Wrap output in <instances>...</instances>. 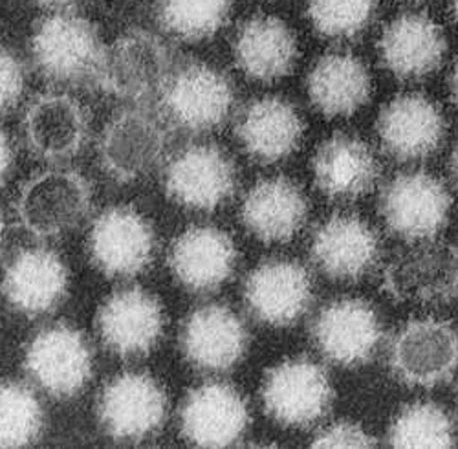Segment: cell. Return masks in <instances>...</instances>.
I'll return each instance as SVG.
<instances>
[{"instance_id": "obj_1", "label": "cell", "mask_w": 458, "mask_h": 449, "mask_svg": "<svg viewBox=\"0 0 458 449\" xmlns=\"http://www.w3.org/2000/svg\"><path fill=\"white\" fill-rule=\"evenodd\" d=\"M33 61L43 76L63 85H99L106 48L98 28L75 13L39 21L31 39Z\"/></svg>"}, {"instance_id": "obj_2", "label": "cell", "mask_w": 458, "mask_h": 449, "mask_svg": "<svg viewBox=\"0 0 458 449\" xmlns=\"http://www.w3.org/2000/svg\"><path fill=\"white\" fill-rule=\"evenodd\" d=\"M171 66V50L160 37L134 30L106 48L98 87L125 101H145L165 89Z\"/></svg>"}, {"instance_id": "obj_3", "label": "cell", "mask_w": 458, "mask_h": 449, "mask_svg": "<svg viewBox=\"0 0 458 449\" xmlns=\"http://www.w3.org/2000/svg\"><path fill=\"white\" fill-rule=\"evenodd\" d=\"M90 185L75 171H45L28 180L17 200L22 226L37 237L73 230L90 208Z\"/></svg>"}, {"instance_id": "obj_4", "label": "cell", "mask_w": 458, "mask_h": 449, "mask_svg": "<svg viewBox=\"0 0 458 449\" xmlns=\"http://www.w3.org/2000/svg\"><path fill=\"white\" fill-rule=\"evenodd\" d=\"M451 197L429 173L396 174L381 191L379 213L387 228L405 241L433 239L447 224Z\"/></svg>"}, {"instance_id": "obj_5", "label": "cell", "mask_w": 458, "mask_h": 449, "mask_svg": "<svg viewBox=\"0 0 458 449\" xmlns=\"http://www.w3.org/2000/svg\"><path fill=\"white\" fill-rule=\"evenodd\" d=\"M384 288L396 301H451L458 297V248L431 239L420 241L391 260Z\"/></svg>"}, {"instance_id": "obj_6", "label": "cell", "mask_w": 458, "mask_h": 449, "mask_svg": "<svg viewBox=\"0 0 458 449\" xmlns=\"http://www.w3.org/2000/svg\"><path fill=\"white\" fill-rule=\"evenodd\" d=\"M389 363L403 384L435 387L458 367V332L438 319L411 321L394 335Z\"/></svg>"}, {"instance_id": "obj_7", "label": "cell", "mask_w": 458, "mask_h": 449, "mask_svg": "<svg viewBox=\"0 0 458 449\" xmlns=\"http://www.w3.org/2000/svg\"><path fill=\"white\" fill-rule=\"evenodd\" d=\"M332 385L328 374L307 358L288 360L274 367L262 385V403L277 424L309 428L330 407Z\"/></svg>"}, {"instance_id": "obj_8", "label": "cell", "mask_w": 458, "mask_h": 449, "mask_svg": "<svg viewBox=\"0 0 458 449\" xmlns=\"http://www.w3.org/2000/svg\"><path fill=\"white\" fill-rule=\"evenodd\" d=\"M99 422L114 440L140 442L167 419V394L148 374L127 372L114 378L99 398Z\"/></svg>"}, {"instance_id": "obj_9", "label": "cell", "mask_w": 458, "mask_h": 449, "mask_svg": "<svg viewBox=\"0 0 458 449\" xmlns=\"http://www.w3.org/2000/svg\"><path fill=\"white\" fill-rule=\"evenodd\" d=\"M165 147L167 132L158 118L129 108L108 122L99 141V158L114 180L132 182L157 167Z\"/></svg>"}, {"instance_id": "obj_10", "label": "cell", "mask_w": 458, "mask_h": 449, "mask_svg": "<svg viewBox=\"0 0 458 449\" xmlns=\"http://www.w3.org/2000/svg\"><path fill=\"white\" fill-rule=\"evenodd\" d=\"M24 367L47 393L70 398L92 377V352L81 332L55 325L35 335L26 349Z\"/></svg>"}, {"instance_id": "obj_11", "label": "cell", "mask_w": 458, "mask_h": 449, "mask_svg": "<svg viewBox=\"0 0 458 449\" xmlns=\"http://www.w3.org/2000/svg\"><path fill=\"white\" fill-rule=\"evenodd\" d=\"M164 103L182 129L204 132L227 118L233 105V87L220 70L206 63H189L169 78Z\"/></svg>"}, {"instance_id": "obj_12", "label": "cell", "mask_w": 458, "mask_h": 449, "mask_svg": "<svg viewBox=\"0 0 458 449\" xmlns=\"http://www.w3.org/2000/svg\"><path fill=\"white\" fill-rule=\"evenodd\" d=\"M237 171L216 145H193L167 167L165 191L183 208L211 211L235 191Z\"/></svg>"}, {"instance_id": "obj_13", "label": "cell", "mask_w": 458, "mask_h": 449, "mask_svg": "<svg viewBox=\"0 0 458 449\" xmlns=\"http://www.w3.org/2000/svg\"><path fill=\"white\" fill-rule=\"evenodd\" d=\"M94 265L110 277L143 272L155 253V232L136 209L116 206L103 211L90 232Z\"/></svg>"}, {"instance_id": "obj_14", "label": "cell", "mask_w": 458, "mask_h": 449, "mask_svg": "<svg viewBox=\"0 0 458 449\" xmlns=\"http://www.w3.org/2000/svg\"><path fill=\"white\" fill-rule=\"evenodd\" d=\"M312 338L319 352L332 363L358 367L376 352L381 325L376 310L361 299H339L316 316Z\"/></svg>"}, {"instance_id": "obj_15", "label": "cell", "mask_w": 458, "mask_h": 449, "mask_svg": "<svg viewBox=\"0 0 458 449\" xmlns=\"http://www.w3.org/2000/svg\"><path fill=\"white\" fill-rule=\"evenodd\" d=\"M377 136L389 157L400 162L422 160L440 147L445 136V120L429 97L403 94L381 108Z\"/></svg>"}, {"instance_id": "obj_16", "label": "cell", "mask_w": 458, "mask_h": 449, "mask_svg": "<svg viewBox=\"0 0 458 449\" xmlns=\"http://www.w3.org/2000/svg\"><path fill=\"white\" fill-rule=\"evenodd\" d=\"M244 301L255 319L270 326H290L312 303L309 272L292 260H270L255 268L244 284Z\"/></svg>"}, {"instance_id": "obj_17", "label": "cell", "mask_w": 458, "mask_h": 449, "mask_svg": "<svg viewBox=\"0 0 458 449\" xmlns=\"http://www.w3.org/2000/svg\"><path fill=\"white\" fill-rule=\"evenodd\" d=\"M180 422L187 442L200 447H227L242 438L250 413L244 396L235 387L211 382L189 393Z\"/></svg>"}, {"instance_id": "obj_18", "label": "cell", "mask_w": 458, "mask_h": 449, "mask_svg": "<svg viewBox=\"0 0 458 449\" xmlns=\"http://www.w3.org/2000/svg\"><path fill=\"white\" fill-rule=\"evenodd\" d=\"M165 326L158 299L141 290L127 288L106 299L98 316L105 345L120 356H140L155 349Z\"/></svg>"}, {"instance_id": "obj_19", "label": "cell", "mask_w": 458, "mask_h": 449, "mask_svg": "<svg viewBox=\"0 0 458 449\" xmlns=\"http://www.w3.org/2000/svg\"><path fill=\"white\" fill-rule=\"evenodd\" d=\"M248 347L242 319L224 305H206L187 318L182 328V351L191 365L202 370H229Z\"/></svg>"}, {"instance_id": "obj_20", "label": "cell", "mask_w": 458, "mask_h": 449, "mask_svg": "<svg viewBox=\"0 0 458 449\" xmlns=\"http://www.w3.org/2000/svg\"><path fill=\"white\" fill-rule=\"evenodd\" d=\"M310 255L318 268L335 281L363 277L377 260L374 230L356 215H334L316 230Z\"/></svg>"}, {"instance_id": "obj_21", "label": "cell", "mask_w": 458, "mask_h": 449, "mask_svg": "<svg viewBox=\"0 0 458 449\" xmlns=\"http://www.w3.org/2000/svg\"><path fill=\"white\" fill-rule=\"evenodd\" d=\"M445 48V37L429 15L403 13L381 33L379 59L400 80H422L438 70Z\"/></svg>"}, {"instance_id": "obj_22", "label": "cell", "mask_w": 458, "mask_h": 449, "mask_svg": "<svg viewBox=\"0 0 458 449\" xmlns=\"http://www.w3.org/2000/svg\"><path fill=\"white\" fill-rule=\"evenodd\" d=\"M83 106L66 94L35 97L24 114V136L31 151L45 160L75 157L87 140Z\"/></svg>"}, {"instance_id": "obj_23", "label": "cell", "mask_w": 458, "mask_h": 449, "mask_svg": "<svg viewBox=\"0 0 458 449\" xmlns=\"http://www.w3.org/2000/svg\"><path fill=\"white\" fill-rule=\"evenodd\" d=\"M312 171L323 195L334 200H354L372 190L379 165L365 141L349 134H334L319 145Z\"/></svg>"}, {"instance_id": "obj_24", "label": "cell", "mask_w": 458, "mask_h": 449, "mask_svg": "<svg viewBox=\"0 0 458 449\" xmlns=\"http://www.w3.org/2000/svg\"><path fill=\"white\" fill-rule=\"evenodd\" d=\"M237 248L227 233L216 228H191L173 244L169 267L191 292H211L233 274Z\"/></svg>"}, {"instance_id": "obj_25", "label": "cell", "mask_w": 458, "mask_h": 449, "mask_svg": "<svg viewBox=\"0 0 458 449\" xmlns=\"http://www.w3.org/2000/svg\"><path fill=\"white\" fill-rule=\"evenodd\" d=\"M304 125L295 106L281 97L251 101L237 123L244 151L260 164H274L297 151Z\"/></svg>"}, {"instance_id": "obj_26", "label": "cell", "mask_w": 458, "mask_h": 449, "mask_svg": "<svg viewBox=\"0 0 458 449\" xmlns=\"http://www.w3.org/2000/svg\"><path fill=\"white\" fill-rule=\"evenodd\" d=\"M68 272L50 250H22L12 260L3 281L8 301L26 316L54 310L66 295Z\"/></svg>"}, {"instance_id": "obj_27", "label": "cell", "mask_w": 458, "mask_h": 449, "mask_svg": "<svg viewBox=\"0 0 458 449\" xmlns=\"http://www.w3.org/2000/svg\"><path fill=\"white\" fill-rule=\"evenodd\" d=\"M237 66L257 81H276L293 70L299 50L290 26L272 15L248 19L233 43Z\"/></svg>"}, {"instance_id": "obj_28", "label": "cell", "mask_w": 458, "mask_h": 449, "mask_svg": "<svg viewBox=\"0 0 458 449\" xmlns=\"http://www.w3.org/2000/svg\"><path fill=\"white\" fill-rule=\"evenodd\" d=\"M307 197L284 176L259 182L242 204L244 226L264 242H286L304 226Z\"/></svg>"}, {"instance_id": "obj_29", "label": "cell", "mask_w": 458, "mask_h": 449, "mask_svg": "<svg viewBox=\"0 0 458 449\" xmlns=\"http://www.w3.org/2000/svg\"><path fill=\"white\" fill-rule=\"evenodd\" d=\"M312 105L327 118L352 116L372 96V80L363 61L352 54L323 55L309 73Z\"/></svg>"}, {"instance_id": "obj_30", "label": "cell", "mask_w": 458, "mask_h": 449, "mask_svg": "<svg viewBox=\"0 0 458 449\" xmlns=\"http://www.w3.org/2000/svg\"><path fill=\"white\" fill-rule=\"evenodd\" d=\"M158 22L187 43L209 39L227 22L232 0H158Z\"/></svg>"}, {"instance_id": "obj_31", "label": "cell", "mask_w": 458, "mask_h": 449, "mask_svg": "<svg viewBox=\"0 0 458 449\" xmlns=\"http://www.w3.org/2000/svg\"><path fill=\"white\" fill-rule=\"evenodd\" d=\"M393 447H453L454 426L445 411L435 403H412L394 419L389 429Z\"/></svg>"}, {"instance_id": "obj_32", "label": "cell", "mask_w": 458, "mask_h": 449, "mask_svg": "<svg viewBox=\"0 0 458 449\" xmlns=\"http://www.w3.org/2000/svg\"><path fill=\"white\" fill-rule=\"evenodd\" d=\"M43 407L22 384H0V447H24L39 438Z\"/></svg>"}, {"instance_id": "obj_33", "label": "cell", "mask_w": 458, "mask_h": 449, "mask_svg": "<svg viewBox=\"0 0 458 449\" xmlns=\"http://www.w3.org/2000/svg\"><path fill=\"white\" fill-rule=\"evenodd\" d=\"M377 0H309V19L323 37L349 39L372 21Z\"/></svg>"}, {"instance_id": "obj_34", "label": "cell", "mask_w": 458, "mask_h": 449, "mask_svg": "<svg viewBox=\"0 0 458 449\" xmlns=\"http://www.w3.org/2000/svg\"><path fill=\"white\" fill-rule=\"evenodd\" d=\"M24 92V68L21 59L0 47V114L13 108Z\"/></svg>"}, {"instance_id": "obj_35", "label": "cell", "mask_w": 458, "mask_h": 449, "mask_svg": "<svg viewBox=\"0 0 458 449\" xmlns=\"http://www.w3.org/2000/svg\"><path fill=\"white\" fill-rule=\"evenodd\" d=\"M374 444L376 440L360 424L337 422L319 431L314 436L310 445L318 449H327V447H374Z\"/></svg>"}, {"instance_id": "obj_36", "label": "cell", "mask_w": 458, "mask_h": 449, "mask_svg": "<svg viewBox=\"0 0 458 449\" xmlns=\"http://www.w3.org/2000/svg\"><path fill=\"white\" fill-rule=\"evenodd\" d=\"M13 164V151H12V143L6 136V132L0 129V182L6 178L10 173V167Z\"/></svg>"}, {"instance_id": "obj_37", "label": "cell", "mask_w": 458, "mask_h": 449, "mask_svg": "<svg viewBox=\"0 0 458 449\" xmlns=\"http://www.w3.org/2000/svg\"><path fill=\"white\" fill-rule=\"evenodd\" d=\"M35 3L39 4V6H45V8H57V10H61V8H68V6L75 4V3H78V0H35Z\"/></svg>"}, {"instance_id": "obj_38", "label": "cell", "mask_w": 458, "mask_h": 449, "mask_svg": "<svg viewBox=\"0 0 458 449\" xmlns=\"http://www.w3.org/2000/svg\"><path fill=\"white\" fill-rule=\"evenodd\" d=\"M449 89H451V96H453V101L456 103L458 106V61L451 72V80H449Z\"/></svg>"}, {"instance_id": "obj_39", "label": "cell", "mask_w": 458, "mask_h": 449, "mask_svg": "<svg viewBox=\"0 0 458 449\" xmlns=\"http://www.w3.org/2000/svg\"><path fill=\"white\" fill-rule=\"evenodd\" d=\"M451 169H453L454 182H456V185H458V147L454 148V155H453V160H451Z\"/></svg>"}, {"instance_id": "obj_40", "label": "cell", "mask_w": 458, "mask_h": 449, "mask_svg": "<svg viewBox=\"0 0 458 449\" xmlns=\"http://www.w3.org/2000/svg\"><path fill=\"white\" fill-rule=\"evenodd\" d=\"M451 13H453L454 22L458 24V0H451Z\"/></svg>"}, {"instance_id": "obj_41", "label": "cell", "mask_w": 458, "mask_h": 449, "mask_svg": "<svg viewBox=\"0 0 458 449\" xmlns=\"http://www.w3.org/2000/svg\"><path fill=\"white\" fill-rule=\"evenodd\" d=\"M3 235H4V220L0 216V242H3Z\"/></svg>"}]
</instances>
